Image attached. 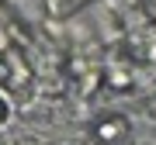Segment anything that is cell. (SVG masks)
Returning a JSON list of instances; mask_svg holds the SVG:
<instances>
[{
	"instance_id": "1",
	"label": "cell",
	"mask_w": 156,
	"mask_h": 145,
	"mask_svg": "<svg viewBox=\"0 0 156 145\" xmlns=\"http://www.w3.org/2000/svg\"><path fill=\"white\" fill-rule=\"evenodd\" d=\"M122 128H125L122 121H115V124H101V128H97V135H101V138H115V135L122 131Z\"/></svg>"
}]
</instances>
